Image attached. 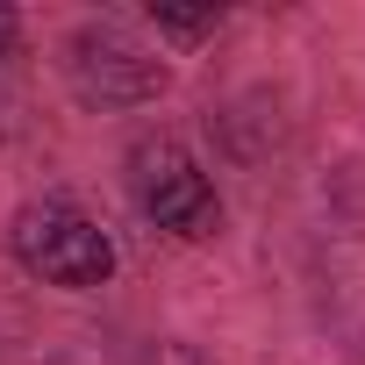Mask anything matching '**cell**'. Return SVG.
<instances>
[{
	"mask_svg": "<svg viewBox=\"0 0 365 365\" xmlns=\"http://www.w3.org/2000/svg\"><path fill=\"white\" fill-rule=\"evenodd\" d=\"M122 172H129V201L143 208L150 230H165L179 244H215V230H222L215 179L201 172V158L179 136H136Z\"/></svg>",
	"mask_w": 365,
	"mask_h": 365,
	"instance_id": "cell-3",
	"label": "cell"
},
{
	"mask_svg": "<svg viewBox=\"0 0 365 365\" xmlns=\"http://www.w3.org/2000/svg\"><path fill=\"white\" fill-rule=\"evenodd\" d=\"M22 129V15L0 0V143Z\"/></svg>",
	"mask_w": 365,
	"mask_h": 365,
	"instance_id": "cell-4",
	"label": "cell"
},
{
	"mask_svg": "<svg viewBox=\"0 0 365 365\" xmlns=\"http://www.w3.org/2000/svg\"><path fill=\"white\" fill-rule=\"evenodd\" d=\"M150 29L165 43H179V51H194L201 36L222 29V8H172V0H150Z\"/></svg>",
	"mask_w": 365,
	"mask_h": 365,
	"instance_id": "cell-5",
	"label": "cell"
},
{
	"mask_svg": "<svg viewBox=\"0 0 365 365\" xmlns=\"http://www.w3.org/2000/svg\"><path fill=\"white\" fill-rule=\"evenodd\" d=\"M58 72L72 86L79 108L93 115H122V108H150L172 93V65L158 51H143L122 22H79L58 43Z\"/></svg>",
	"mask_w": 365,
	"mask_h": 365,
	"instance_id": "cell-2",
	"label": "cell"
},
{
	"mask_svg": "<svg viewBox=\"0 0 365 365\" xmlns=\"http://www.w3.org/2000/svg\"><path fill=\"white\" fill-rule=\"evenodd\" d=\"M8 258L43 279V287H65V294H93L115 279V237L65 194H43V201H22L8 215Z\"/></svg>",
	"mask_w": 365,
	"mask_h": 365,
	"instance_id": "cell-1",
	"label": "cell"
}]
</instances>
